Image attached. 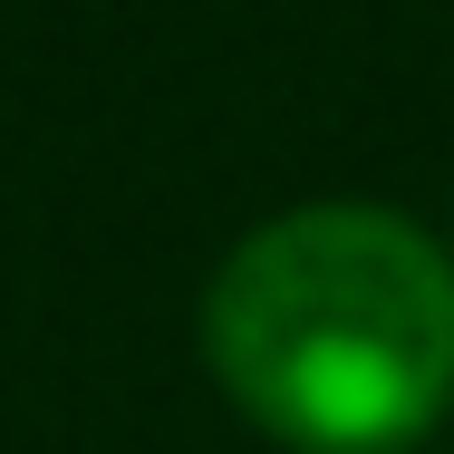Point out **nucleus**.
I'll use <instances>...</instances> for the list:
<instances>
[{"label": "nucleus", "instance_id": "nucleus-1", "mask_svg": "<svg viewBox=\"0 0 454 454\" xmlns=\"http://www.w3.org/2000/svg\"><path fill=\"white\" fill-rule=\"evenodd\" d=\"M223 396L300 454L416 445L454 396V262L377 203H300L203 290Z\"/></svg>", "mask_w": 454, "mask_h": 454}]
</instances>
